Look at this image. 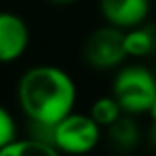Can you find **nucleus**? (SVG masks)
<instances>
[{
    "mask_svg": "<svg viewBox=\"0 0 156 156\" xmlns=\"http://www.w3.org/2000/svg\"><path fill=\"white\" fill-rule=\"evenodd\" d=\"M85 61L94 70H112L129 57L125 48V30L118 26H105L96 30L85 42Z\"/></svg>",
    "mask_w": 156,
    "mask_h": 156,
    "instance_id": "20e7f679",
    "label": "nucleus"
},
{
    "mask_svg": "<svg viewBox=\"0 0 156 156\" xmlns=\"http://www.w3.org/2000/svg\"><path fill=\"white\" fill-rule=\"evenodd\" d=\"M17 138V123L9 110L0 105V151Z\"/></svg>",
    "mask_w": 156,
    "mask_h": 156,
    "instance_id": "f8f14e48",
    "label": "nucleus"
},
{
    "mask_svg": "<svg viewBox=\"0 0 156 156\" xmlns=\"http://www.w3.org/2000/svg\"><path fill=\"white\" fill-rule=\"evenodd\" d=\"M28 136L37 140V141H42V143H48V145L55 147V123L28 119Z\"/></svg>",
    "mask_w": 156,
    "mask_h": 156,
    "instance_id": "9b49d317",
    "label": "nucleus"
},
{
    "mask_svg": "<svg viewBox=\"0 0 156 156\" xmlns=\"http://www.w3.org/2000/svg\"><path fill=\"white\" fill-rule=\"evenodd\" d=\"M101 140V127L90 114L70 112L55 123V147L59 152L85 154L96 149Z\"/></svg>",
    "mask_w": 156,
    "mask_h": 156,
    "instance_id": "7ed1b4c3",
    "label": "nucleus"
},
{
    "mask_svg": "<svg viewBox=\"0 0 156 156\" xmlns=\"http://www.w3.org/2000/svg\"><path fill=\"white\" fill-rule=\"evenodd\" d=\"M77 88L59 66L41 64L26 70L17 85V99L28 119L57 123L73 112Z\"/></svg>",
    "mask_w": 156,
    "mask_h": 156,
    "instance_id": "f257e3e1",
    "label": "nucleus"
},
{
    "mask_svg": "<svg viewBox=\"0 0 156 156\" xmlns=\"http://www.w3.org/2000/svg\"><path fill=\"white\" fill-rule=\"evenodd\" d=\"M41 154L55 156V154H59V151L55 147H51L48 143H42V141H37L30 136L26 140L15 138L9 145H6L0 151V156H41Z\"/></svg>",
    "mask_w": 156,
    "mask_h": 156,
    "instance_id": "1a4fd4ad",
    "label": "nucleus"
},
{
    "mask_svg": "<svg viewBox=\"0 0 156 156\" xmlns=\"http://www.w3.org/2000/svg\"><path fill=\"white\" fill-rule=\"evenodd\" d=\"M112 96L127 114L149 112L156 98V75L143 66L121 68L112 85Z\"/></svg>",
    "mask_w": 156,
    "mask_h": 156,
    "instance_id": "f03ea898",
    "label": "nucleus"
},
{
    "mask_svg": "<svg viewBox=\"0 0 156 156\" xmlns=\"http://www.w3.org/2000/svg\"><path fill=\"white\" fill-rule=\"evenodd\" d=\"M125 48L130 57H145L156 50V28L138 24L125 31Z\"/></svg>",
    "mask_w": 156,
    "mask_h": 156,
    "instance_id": "6e6552de",
    "label": "nucleus"
},
{
    "mask_svg": "<svg viewBox=\"0 0 156 156\" xmlns=\"http://www.w3.org/2000/svg\"><path fill=\"white\" fill-rule=\"evenodd\" d=\"M50 2L59 4V6H64V4H72V2H75V0H50Z\"/></svg>",
    "mask_w": 156,
    "mask_h": 156,
    "instance_id": "2eb2a0df",
    "label": "nucleus"
},
{
    "mask_svg": "<svg viewBox=\"0 0 156 156\" xmlns=\"http://www.w3.org/2000/svg\"><path fill=\"white\" fill-rule=\"evenodd\" d=\"M151 116H152V121H156V98H154V101H152V107H151Z\"/></svg>",
    "mask_w": 156,
    "mask_h": 156,
    "instance_id": "4468645a",
    "label": "nucleus"
},
{
    "mask_svg": "<svg viewBox=\"0 0 156 156\" xmlns=\"http://www.w3.org/2000/svg\"><path fill=\"white\" fill-rule=\"evenodd\" d=\"M107 140L116 151H121V152L132 151L140 141V129H138V123L132 119V114L125 112L112 125H108Z\"/></svg>",
    "mask_w": 156,
    "mask_h": 156,
    "instance_id": "0eeeda50",
    "label": "nucleus"
},
{
    "mask_svg": "<svg viewBox=\"0 0 156 156\" xmlns=\"http://www.w3.org/2000/svg\"><path fill=\"white\" fill-rule=\"evenodd\" d=\"M30 44L28 24L15 13L0 11V64L13 62Z\"/></svg>",
    "mask_w": 156,
    "mask_h": 156,
    "instance_id": "39448f33",
    "label": "nucleus"
},
{
    "mask_svg": "<svg viewBox=\"0 0 156 156\" xmlns=\"http://www.w3.org/2000/svg\"><path fill=\"white\" fill-rule=\"evenodd\" d=\"M147 138H149V143L156 149V121H152V127L149 129V132H147Z\"/></svg>",
    "mask_w": 156,
    "mask_h": 156,
    "instance_id": "ddd939ff",
    "label": "nucleus"
},
{
    "mask_svg": "<svg viewBox=\"0 0 156 156\" xmlns=\"http://www.w3.org/2000/svg\"><path fill=\"white\" fill-rule=\"evenodd\" d=\"M149 0H99V9L105 20L121 30L143 24L149 17Z\"/></svg>",
    "mask_w": 156,
    "mask_h": 156,
    "instance_id": "423d86ee",
    "label": "nucleus"
},
{
    "mask_svg": "<svg viewBox=\"0 0 156 156\" xmlns=\"http://www.w3.org/2000/svg\"><path fill=\"white\" fill-rule=\"evenodd\" d=\"M121 114H125V112L114 96H103V98L96 99L92 103V108H90V116L94 118V121L101 129L103 127L107 129L108 125H112Z\"/></svg>",
    "mask_w": 156,
    "mask_h": 156,
    "instance_id": "9d476101",
    "label": "nucleus"
}]
</instances>
